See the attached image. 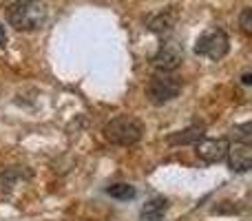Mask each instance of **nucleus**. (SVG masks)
<instances>
[{"label":"nucleus","mask_w":252,"mask_h":221,"mask_svg":"<svg viewBox=\"0 0 252 221\" xmlns=\"http://www.w3.org/2000/svg\"><path fill=\"white\" fill-rule=\"evenodd\" d=\"M106 195H111L113 199H120V201H128V199H133L137 192H135V188L128 186V184H113V186L106 188Z\"/></svg>","instance_id":"nucleus-11"},{"label":"nucleus","mask_w":252,"mask_h":221,"mask_svg":"<svg viewBox=\"0 0 252 221\" xmlns=\"http://www.w3.org/2000/svg\"><path fill=\"white\" fill-rule=\"evenodd\" d=\"M241 82H244V84H250V82H252V78H250V73H246V75H244V80H241Z\"/></svg>","instance_id":"nucleus-15"},{"label":"nucleus","mask_w":252,"mask_h":221,"mask_svg":"<svg viewBox=\"0 0 252 221\" xmlns=\"http://www.w3.org/2000/svg\"><path fill=\"white\" fill-rule=\"evenodd\" d=\"M239 25H241V29H244V33H252V9L250 7H246L244 11H241Z\"/></svg>","instance_id":"nucleus-13"},{"label":"nucleus","mask_w":252,"mask_h":221,"mask_svg":"<svg viewBox=\"0 0 252 221\" xmlns=\"http://www.w3.org/2000/svg\"><path fill=\"white\" fill-rule=\"evenodd\" d=\"M184 60V49L179 42L175 40H166V42L159 44L157 53L153 56V66L161 73H173Z\"/></svg>","instance_id":"nucleus-5"},{"label":"nucleus","mask_w":252,"mask_h":221,"mask_svg":"<svg viewBox=\"0 0 252 221\" xmlns=\"http://www.w3.org/2000/svg\"><path fill=\"white\" fill-rule=\"evenodd\" d=\"M228 49H230V42H228L226 31L217 29V27H215V29L204 31V33L197 38V42H195V53L197 56H204V58H208V60H213V62L221 60V58L228 53Z\"/></svg>","instance_id":"nucleus-4"},{"label":"nucleus","mask_w":252,"mask_h":221,"mask_svg":"<svg viewBox=\"0 0 252 221\" xmlns=\"http://www.w3.org/2000/svg\"><path fill=\"white\" fill-rule=\"evenodd\" d=\"M7 44V31H4V25L0 22V47H4Z\"/></svg>","instance_id":"nucleus-14"},{"label":"nucleus","mask_w":252,"mask_h":221,"mask_svg":"<svg viewBox=\"0 0 252 221\" xmlns=\"http://www.w3.org/2000/svg\"><path fill=\"white\" fill-rule=\"evenodd\" d=\"M182 91V82H179L175 75L170 73H161L157 71L151 80H148V87H146V95L153 104H166V102L175 100Z\"/></svg>","instance_id":"nucleus-3"},{"label":"nucleus","mask_w":252,"mask_h":221,"mask_svg":"<svg viewBox=\"0 0 252 221\" xmlns=\"http://www.w3.org/2000/svg\"><path fill=\"white\" fill-rule=\"evenodd\" d=\"M228 166H230L235 173H246L252 168V146L246 142H235L228 146Z\"/></svg>","instance_id":"nucleus-7"},{"label":"nucleus","mask_w":252,"mask_h":221,"mask_svg":"<svg viewBox=\"0 0 252 221\" xmlns=\"http://www.w3.org/2000/svg\"><path fill=\"white\" fill-rule=\"evenodd\" d=\"M199 139H204V126H188L179 133H173L166 142L168 146H186V144H197Z\"/></svg>","instance_id":"nucleus-8"},{"label":"nucleus","mask_w":252,"mask_h":221,"mask_svg":"<svg viewBox=\"0 0 252 221\" xmlns=\"http://www.w3.org/2000/svg\"><path fill=\"white\" fill-rule=\"evenodd\" d=\"M250 130H252V124L250 122H246L244 126H237L235 130H232V133L237 135V142H246V144H250Z\"/></svg>","instance_id":"nucleus-12"},{"label":"nucleus","mask_w":252,"mask_h":221,"mask_svg":"<svg viewBox=\"0 0 252 221\" xmlns=\"http://www.w3.org/2000/svg\"><path fill=\"white\" fill-rule=\"evenodd\" d=\"M173 25H175V16L173 13H157L148 20V29L157 35H168L173 31Z\"/></svg>","instance_id":"nucleus-9"},{"label":"nucleus","mask_w":252,"mask_h":221,"mask_svg":"<svg viewBox=\"0 0 252 221\" xmlns=\"http://www.w3.org/2000/svg\"><path fill=\"white\" fill-rule=\"evenodd\" d=\"M7 20L18 31H33L47 20V7L42 2H11L7 7Z\"/></svg>","instance_id":"nucleus-1"},{"label":"nucleus","mask_w":252,"mask_h":221,"mask_svg":"<svg viewBox=\"0 0 252 221\" xmlns=\"http://www.w3.org/2000/svg\"><path fill=\"white\" fill-rule=\"evenodd\" d=\"M166 199H161V197H157V199H153V201H148L146 206L142 208V217L144 219H148V221H157L164 215V210H166Z\"/></svg>","instance_id":"nucleus-10"},{"label":"nucleus","mask_w":252,"mask_h":221,"mask_svg":"<svg viewBox=\"0 0 252 221\" xmlns=\"http://www.w3.org/2000/svg\"><path fill=\"white\" fill-rule=\"evenodd\" d=\"M20 2H38V0H20Z\"/></svg>","instance_id":"nucleus-16"},{"label":"nucleus","mask_w":252,"mask_h":221,"mask_svg":"<svg viewBox=\"0 0 252 221\" xmlns=\"http://www.w3.org/2000/svg\"><path fill=\"white\" fill-rule=\"evenodd\" d=\"M104 137L118 146H133L142 139V124L128 115L113 117L104 124Z\"/></svg>","instance_id":"nucleus-2"},{"label":"nucleus","mask_w":252,"mask_h":221,"mask_svg":"<svg viewBox=\"0 0 252 221\" xmlns=\"http://www.w3.org/2000/svg\"><path fill=\"white\" fill-rule=\"evenodd\" d=\"M228 142L226 137H217V139H199L195 144L197 148V157L204 159L206 164H217V161L226 159V153H228Z\"/></svg>","instance_id":"nucleus-6"}]
</instances>
